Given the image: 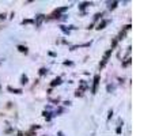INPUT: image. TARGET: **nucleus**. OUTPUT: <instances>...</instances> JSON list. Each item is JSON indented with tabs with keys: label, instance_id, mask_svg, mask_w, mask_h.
<instances>
[{
	"label": "nucleus",
	"instance_id": "nucleus-1",
	"mask_svg": "<svg viewBox=\"0 0 155 136\" xmlns=\"http://www.w3.org/2000/svg\"><path fill=\"white\" fill-rule=\"evenodd\" d=\"M112 53H113V50H112V49L106 50L105 53H103L102 61H101V63H99V69H101V68H103V67H105V65H106V63H108V61H109V57H110V56H112Z\"/></svg>",
	"mask_w": 155,
	"mask_h": 136
},
{
	"label": "nucleus",
	"instance_id": "nucleus-2",
	"mask_svg": "<svg viewBox=\"0 0 155 136\" xmlns=\"http://www.w3.org/2000/svg\"><path fill=\"white\" fill-rule=\"evenodd\" d=\"M99 80H101V76H99V75H95V76H94V79H93V87H91V94H95V93H97V89H98Z\"/></svg>",
	"mask_w": 155,
	"mask_h": 136
},
{
	"label": "nucleus",
	"instance_id": "nucleus-3",
	"mask_svg": "<svg viewBox=\"0 0 155 136\" xmlns=\"http://www.w3.org/2000/svg\"><path fill=\"white\" fill-rule=\"evenodd\" d=\"M60 83H61V78H60V76H57V78H55V79L52 80V83H50V86H52V87L59 86Z\"/></svg>",
	"mask_w": 155,
	"mask_h": 136
},
{
	"label": "nucleus",
	"instance_id": "nucleus-4",
	"mask_svg": "<svg viewBox=\"0 0 155 136\" xmlns=\"http://www.w3.org/2000/svg\"><path fill=\"white\" fill-rule=\"evenodd\" d=\"M7 90L10 91V93H12V94H22V90H21V89H14V87L8 86Z\"/></svg>",
	"mask_w": 155,
	"mask_h": 136
},
{
	"label": "nucleus",
	"instance_id": "nucleus-5",
	"mask_svg": "<svg viewBox=\"0 0 155 136\" xmlns=\"http://www.w3.org/2000/svg\"><path fill=\"white\" fill-rule=\"evenodd\" d=\"M108 23H109V21H102V22H99V23H98V27H97V29H98V30L105 29V26L108 25Z\"/></svg>",
	"mask_w": 155,
	"mask_h": 136
},
{
	"label": "nucleus",
	"instance_id": "nucleus-6",
	"mask_svg": "<svg viewBox=\"0 0 155 136\" xmlns=\"http://www.w3.org/2000/svg\"><path fill=\"white\" fill-rule=\"evenodd\" d=\"M44 18H45V16H44L42 14L38 15V16H37V21H35V26H39V25H41V22L44 21Z\"/></svg>",
	"mask_w": 155,
	"mask_h": 136
},
{
	"label": "nucleus",
	"instance_id": "nucleus-7",
	"mask_svg": "<svg viewBox=\"0 0 155 136\" xmlns=\"http://www.w3.org/2000/svg\"><path fill=\"white\" fill-rule=\"evenodd\" d=\"M88 6H91V3H88V1H85V3H80L79 4V10H85L86 7H88Z\"/></svg>",
	"mask_w": 155,
	"mask_h": 136
},
{
	"label": "nucleus",
	"instance_id": "nucleus-8",
	"mask_svg": "<svg viewBox=\"0 0 155 136\" xmlns=\"http://www.w3.org/2000/svg\"><path fill=\"white\" fill-rule=\"evenodd\" d=\"M108 4H109V10H114V8L118 6V1H112V3L109 1Z\"/></svg>",
	"mask_w": 155,
	"mask_h": 136
},
{
	"label": "nucleus",
	"instance_id": "nucleus-9",
	"mask_svg": "<svg viewBox=\"0 0 155 136\" xmlns=\"http://www.w3.org/2000/svg\"><path fill=\"white\" fill-rule=\"evenodd\" d=\"M18 50H19V52H22V53H27V48L26 47H23V45H18Z\"/></svg>",
	"mask_w": 155,
	"mask_h": 136
},
{
	"label": "nucleus",
	"instance_id": "nucleus-10",
	"mask_svg": "<svg viewBox=\"0 0 155 136\" xmlns=\"http://www.w3.org/2000/svg\"><path fill=\"white\" fill-rule=\"evenodd\" d=\"M27 82H29V78H27V76H26V75H22V76H21V83H22V84H26Z\"/></svg>",
	"mask_w": 155,
	"mask_h": 136
},
{
	"label": "nucleus",
	"instance_id": "nucleus-11",
	"mask_svg": "<svg viewBox=\"0 0 155 136\" xmlns=\"http://www.w3.org/2000/svg\"><path fill=\"white\" fill-rule=\"evenodd\" d=\"M102 16H103V12H98V14L94 15V21H98V19L102 18Z\"/></svg>",
	"mask_w": 155,
	"mask_h": 136
},
{
	"label": "nucleus",
	"instance_id": "nucleus-12",
	"mask_svg": "<svg viewBox=\"0 0 155 136\" xmlns=\"http://www.w3.org/2000/svg\"><path fill=\"white\" fill-rule=\"evenodd\" d=\"M22 23L23 25H30V23H34V21L33 19H25V21H22Z\"/></svg>",
	"mask_w": 155,
	"mask_h": 136
},
{
	"label": "nucleus",
	"instance_id": "nucleus-13",
	"mask_svg": "<svg viewBox=\"0 0 155 136\" xmlns=\"http://www.w3.org/2000/svg\"><path fill=\"white\" fill-rule=\"evenodd\" d=\"M131 64V59H127V61H124L123 63V67H128Z\"/></svg>",
	"mask_w": 155,
	"mask_h": 136
},
{
	"label": "nucleus",
	"instance_id": "nucleus-14",
	"mask_svg": "<svg viewBox=\"0 0 155 136\" xmlns=\"http://www.w3.org/2000/svg\"><path fill=\"white\" fill-rule=\"evenodd\" d=\"M46 71H48L46 68H41V69H39V75H45Z\"/></svg>",
	"mask_w": 155,
	"mask_h": 136
},
{
	"label": "nucleus",
	"instance_id": "nucleus-15",
	"mask_svg": "<svg viewBox=\"0 0 155 136\" xmlns=\"http://www.w3.org/2000/svg\"><path fill=\"white\" fill-rule=\"evenodd\" d=\"M121 125H123V124H120V125L117 127V129H116V132L118 133V135H120V133H121Z\"/></svg>",
	"mask_w": 155,
	"mask_h": 136
},
{
	"label": "nucleus",
	"instance_id": "nucleus-16",
	"mask_svg": "<svg viewBox=\"0 0 155 136\" xmlns=\"http://www.w3.org/2000/svg\"><path fill=\"white\" fill-rule=\"evenodd\" d=\"M75 95H76V97H82V95H83V93H80L79 90H76V93H75Z\"/></svg>",
	"mask_w": 155,
	"mask_h": 136
},
{
	"label": "nucleus",
	"instance_id": "nucleus-17",
	"mask_svg": "<svg viewBox=\"0 0 155 136\" xmlns=\"http://www.w3.org/2000/svg\"><path fill=\"white\" fill-rule=\"evenodd\" d=\"M64 65H72V63L71 61H64Z\"/></svg>",
	"mask_w": 155,
	"mask_h": 136
},
{
	"label": "nucleus",
	"instance_id": "nucleus-18",
	"mask_svg": "<svg viewBox=\"0 0 155 136\" xmlns=\"http://www.w3.org/2000/svg\"><path fill=\"white\" fill-rule=\"evenodd\" d=\"M6 18V14H0V21H1V19H4Z\"/></svg>",
	"mask_w": 155,
	"mask_h": 136
},
{
	"label": "nucleus",
	"instance_id": "nucleus-19",
	"mask_svg": "<svg viewBox=\"0 0 155 136\" xmlns=\"http://www.w3.org/2000/svg\"><path fill=\"white\" fill-rule=\"evenodd\" d=\"M57 135H59V136H64V135H63V132H59Z\"/></svg>",
	"mask_w": 155,
	"mask_h": 136
},
{
	"label": "nucleus",
	"instance_id": "nucleus-20",
	"mask_svg": "<svg viewBox=\"0 0 155 136\" xmlns=\"http://www.w3.org/2000/svg\"><path fill=\"white\" fill-rule=\"evenodd\" d=\"M18 136H23V135H22V133H21V132H19V133H18Z\"/></svg>",
	"mask_w": 155,
	"mask_h": 136
},
{
	"label": "nucleus",
	"instance_id": "nucleus-21",
	"mask_svg": "<svg viewBox=\"0 0 155 136\" xmlns=\"http://www.w3.org/2000/svg\"><path fill=\"white\" fill-rule=\"evenodd\" d=\"M0 64H1V63H0Z\"/></svg>",
	"mask_w": 155,
	"mask_h": 136
}]
</instances>
